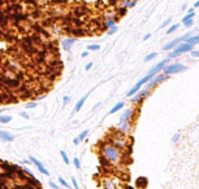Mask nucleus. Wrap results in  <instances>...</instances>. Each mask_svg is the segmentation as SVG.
Here are the masks:
<instances>
[{
	"mask_svg": "<svg viewBox=\"0 0 199 189\" xmlns=\"http://www.w3.org/2000/svg\"><path fill=\"white\" fill-rule=\"evenodd\" d=\"M126 9H128V8H126V7H122V8H120V9H118V13H120V14H125V13H126Z\"/></svg>",
	"mask_w": 199,
	"mask_h": 189,
	"instance_id": "58836bf2",
	"label": "nucleus"
},
{
	"mask_svg": "<svg viewBox=\"0 0 199 189\" xmlns=\"http://www.w3.org/2000/svg\"><path fill=\"white\" fill-rule=\"evenodd\" d=\"M191 35H193V34H191V33H186L185 35L180 36V38H176V39H173V40H170L168 44H165V45L163 47V49H164V51H173V49H174L178 45V44H180V43H183V41H186L189 38H190Z\"/></svg>",
	"mask_w": 199,
	"mask_h": 189,
	"instance_id": "39448f33",
	"label": "nucleus"
},
{
	"mask_svg": "<svg viewBox=\"0 0 199 189\" xmlns=\"http://www.w3.org/2000/svg\"><path fill=\"white\" fill-rule=\"evenodd\" d=\"M168 78H169V75H164V74H161V75H156L155 78H152L151 80H150L148 83H147V89H151V88H154V87H156L159 83H161V82H164V80H167Z\"/></svg>",
	"mask_w": 199,
	"mask_h": 189,
	"instance_id": "423d86ee",
	"label": "nucleus"
},
{
	"mask_svg": "<svg viewBox=\"0 0 199 189\" xmlns=\"http://www.w3.org/2000/svg\"><path fill=\"white\" fill-rule=\"evenodd\" d=\"M156 56H157V53H155V52H152V53L147 54V56L144 57V62H150V61H152V60H154Z\"/></svg>",
	"mask_w": 199,
	"mask_h": 189,
	"instance_id": "b1692460",
	"label": "nucleus"
},
{
	"mask_svg": "<svg viewBox=\"0 0 199 189\" xmlns=\"http://www.w3.org/2000/svg\"><path fill=\"white\" fill-rule=\"evenodd\" d=\"M150 38H151V34H146V35H144V36H143V40H144V41H146V40H148V39H150Z\"/></svg>",
	"mask_w": 199,
	"mask_h": 189,
	"instance_id": "79ce46f5",
	"label": "nucleus"
},
{
	"mask_svg": "<svg viewBox=\"0 0 199 189\" xmlns=\"http://www.w3.org/2000/svg\"><path fill=\"white\" fill-rule=\"evenodd\" d=\"M180 140V133H174L172 137V142H177Z\"/></svg>",
	"mask_w": 199,
	"mask_h": 189,
	"instance_id": "f704fd0d",
	"label": "nucleus"
},
{
	"mask_svg": "<svg viewBox=\"0 0 199 189\" xmlns=\"http://www.w3.org/2000/svg\"><path fill=\"white\" fill-rule=\"evenodd\" d=\"M73 165H74V167H76L77 170H79V168H81V162H79V159L77 157L73 159Z\"/></svg>",
	"mask_w": 199,
	"mask_h": 189,
	"instance_id": "cd10ccee",
	"label": "nucleus"
},
{
	"mask_svg": "<svg viewBox=\"0 0 199 189\" xmlns=\"http://www.w3.org/2000/svg\"><path fill=\"white\" fill-rule=\"evenodd\" d=\"M193 25H194V18H191V20H189V21H186V22H183V26H185V27H191Z\"/></svg>",
	"mask_w": 199,
	"mask_h": 189,
	"instance_id": "7c9ffc66",
	"label": "nucleus"
},
{
	"mask_svg": "<svg viewBox=\"0 0 199 189\" xmlns=\"http://www.w3.org/2000/svg\"><path fill=\"white\" fill-rule=\"evenodd\" d=\"M87 135H89V129H85V131H82L81 133L78 135V140H79V141H83V140L87 137Z\"/></svg>",
	"mask_w": 199,
	"mask_h": 189,
	"instance_id": "5701e85b",
	"label": "nucleus"
},
{
	"mask_svg": "<svg viewBox=\"0 0 199 189\" xmlns=\"http://www.w3.org/2000/svg\"><path fill=\"white\" fill-rule=\"evenodd\" d=\"M76 41V38L74 36H69V38H66V39H64L63 41H61V45H63V48L65 49L66 52H69L72 49V47H73V43Z\"/></svg>",
	"mask_w": 199,
	"mask_h": 189,
	"instance_id": "9d476101",
	"label": "nucleus"
},
{
	"mask_svg": "<svg viewBox=\"0 0 199 189\" xmlns=\"http://www.w3.org/2000/svg\"><path fill=\"white\" fill-rule=\"evenodd\" d=\"M126 189H133V188H131V186H126Z\"/></svg>",
	"mask_w": 199,
	"mask_h": 189,
	"instance_id": "8fccbe9b",
	"label": "nucleus"
},
{
	"mask_svg": "<svg viewBox=\"0 0 199 189\" xmlns=\"http://www.w3.org/2000/svg\"><path fill=\"white\" fill-rule=\"evenodd\" d=\"M59 181H60V184H61L63 186H65V188H68V189H72L70 185H69V183H68V181H66L64 177H59Z\"/></svg>",
	"mask_w": 199,
	"mask_h": 189,
	"instance_id": "a878e982",
	"label": "nucleus"
},
{
	"mask_svg": "<svg viewBox=\"0 0 199 189\" xmlns=\"http://www.w3.org/2000/svg\"><path fill=\"white\" fill-rule=\"evenodd\" d=\"M178 27H180V25H178V23H174V25H170L169 27L167 28V34H168V35H170L172 33L177 31V30H178Z\"/></svg>",
	"mask_w": 199,
	"mask_h": 189,
	"instance_id": "a211bd4d",
	"label": "nucleus"
},
{
	"mask_svg": "<svg viewBox=\"0 0 199 189\" xmlns=\"http://www.w3.org/2000/svg\"><path fill=\"white\" fill-rule=\"evenodd\" d=\"M60 155H61V158H63V161H64V163H65V165H70V161H69V157H68V154H66V152L61 150Z\"/></svg>",
	"mask_w": 199,
	"mask_h": 189,
	"instance_id": "aec40b11",
	"label": "nucleus"
},
{
	"mask_svg": "<svg viewBox=\"0 0 199 189\" xmlns=\"http://www.w3.org/2000/svg\"><path fill=\"white\" fill-rule=\"evenodd\" d=\"M181 9H182V10H186V9H187V5H186V4H183L182 7H181Z\"/></svg>",
	"mask_w": 199,
	"mask_h": 189,
	"instance_id": "a18cd8bd",
	"label": "nucleus"
},
{
	"mask_svg": "<svg viewBox=\"0 0 199 189\" xmlns=\"http://www.w3.org/2000/svg\"><path fill=\"white\" fill-rule=\"evenodd\" d=\"M194 12V8H190V9H187V13H193Z\"/></svg>",
	"mask_w": 199,
	"mask_h": 189,
	"instance_id": "de8ad7c7",
	"label": "nucleus"
},
{
	"mask_svg": "<svg viewBox=\"0 0 199 189\" xmlns=\"http://www.w3.org/2000/svg\"><path fill=\"white\" fill-rule=\"evenodd\" d=\"M90 54V51H85V52H82V54H81V57L82 58H86L87 56Z\"/></svg>",
	"mask_w": 199,
	"mask_h": 189,
	"instance_id": "a19ab883",
	"label": "nucleus"
},
{
	"mask_svg": "<svg viewBox=\"0 0 199 189\" xmlns=\"http://www.w3.org/2000/svg\"><path fill=\"white\" fill-rule=\"evenodd\" d=\"M195 17V12H193V13H187V14L185 16V17L182 18V21H181V22H186V21H189V20H191V18H194Z\"/></svg>",
	"mask_w": 199,
	"mask_h": 189,
	"instance_id": "393cba45",
	"label": "nucleus"
},
{
	"mask_svg": "<svg viewBox=\"0 0 199 189\" xmlns=\"http://www.w3.org/2000/svg\"><path fill=\"white\" fill-rule=\"evenodd\" d=\"M100 105H102V104H96V105H95V106H94V109H92V110H96V109H98V108H99V106H100Z\"/></svg>",
	"mask_w": 199,
	"mask_h": 189,
	"instance_id": "49530a36",
	"label": "nucleus"
},
{
	"mask_svg": "<svg viewBox=\"0 0 199 189\" xmlns=\"http://www.w3.org/2000/svg\"><path fill=\"white\" fill-rule=\"evenodd\" d=\"M69 102H70V97H69V96H64V98H63V104H64V105H68Z\"/></svg>",
	"mask_w": 199,
	"mask_h": 189,
	"instance_id": "72a5a7b5",
	"label": "nucleus"
},
{
	"mask_svg": "<svg viewBox=\"0 0 199 189\" xmlns=\"http://www.w3.org/2000/svg\"><path fill=\"white\" fill-rule=\"evenodd\" d=\"M86 100H87V95H85L82 98H79L78 102H77V104H76V106H74V113H78V111L81 110L82 106H83V104L86 102Z\"/></svg>",
	"mask_w": 199,
	"mask_h": 189,
	"instance_id": "f8f14e48",
	"label": "nucleus"
},
{
	"mask_svg": "<svg viewBox=\"0 0 199 189\" xmlns=\"http://www.w3.org/2000/svg\"><path fill=\"white\" fill-rule=\"evenodd\" d=\"M133 109H126L124 114L120 117V123H118V129L122 132H128L130 129V119L133 118Z\"/></svg>",
	"mask_w": 199,
	"mask_h": 189,
	"instance_id": "f03ea898",
	"label": "nucleus"
},
{
	"mask_svg": "<svg viewBox=\"0 0 199 189\" xmlns=\"http://www.w3.org/2000/svg\"><path fill=\"white\" fill-rule=\"evenodd\" d=\"M193 49H194L193 44L183 41V43H180L174 49H173L172 52H170L169 56H168V58H169V60L170 58H177V57H180L182 53H187V52H191Z\"/></svg>",
	"mask_w": 199,
	"mask_h": 189,
	"instance_id": "7ed1b4c3",
	"label": "nucleus"
},
{
	"mask_svg": "<svg viewBox=\"0 0 199 189\" xmlns=\"http://www.w3.org/2000/svg\"><path fill=\"white\" fill-rule=\"evenodd\" d=\"M147 179L146 177H143V176H141V177H138L137 179V181H135V185L138 186V188H141V189H144L147 186Z\"/></svg>",
	"mask_w": 199,
	"mask_h": 189,
	"instance_id": "4468645a",
	"label": "nucleus"
},
{
	"mask_svg": "<svg viewBox=\"0 0 199 189\" xmlns=\"http://www.w3.org/2000/svg\"><path fill=\"white\" fill-rule=\"evenodd\" d=\"M148 92H150V89H143V91H139L137 95H134L133 97H130L131 98V102L133 104H138V102H141L143 98H146L147 97V95H148Z\"/></svg>",
	"mask_w": 199,
	"mask_h": 189,
	"instance_id": "1a4fd4ad",
	"label": "nucleus"
},
{
	"mask_svg": "<svg viewBox=\"0 0 199 189\" xmlns=\"http://www.w3.org/2000/svg\"><path fill=\"white\" fill-rule=\"evenodd\" d=\"M70 33L74 34V38H77V36H83V35H86V30H85V28H81V27L70 28Z\"/></svg>",
	"mask_w": 199,
	"mask_h": 189,
	"instance_id": "ddd939ff",
	"label": "nucleus"
},
{
	"mask_svg": "<svg viewBox=\"0 0 199 189\" xmlns=\"http://www.w3.org/2000/svg\"><path fill=\"white\" fill-rule=\"evenodd\" d=\"M37 105H38L37 102H27L26 105H25V108L26 109H35L37 108Z\"/></svg>",
	"mask_w": 199,
	"mask_h": 189,
	"instance_id": "c756f323",
	"label": "nucleus"
},
{
	"mask_svg": "<svg viewBox=\"0 0 199 189\" xmlns=\"http://www.w3.org/2000/svg\"><path fill=\"white\" fill-rule=\"evenodd\" d=\"M195 8H199V0L196 3H194V9H195Z\"/></svg>",
	"mask_w": 199,
	"mask_h": 189,
	"instance_id": "c03bdc74",
	"label": "nucleus"
},
{
	"mask_svg": "<svg viewBox=\"0 0 199 189\" xmlns=\"http://www.w3.org/2000/svg\"><path fill=\"white\" fill-rule=\"evenodd\" d=\"M20 115H21L24 119H29L30 118V115L27 113H25V111H21V113H20Z\"/></svg>",
	"mask_w": 199,
	"mask_h": 189,
	"instance_id": "4c0bfd02",
	"label": "nucleus"
},
{
	"mask_svg": "<svg viewBox=\"0 0 199 189\" xmlns=\"http://www.w3.org/2000/svg\"><path fill=\"white\" fill-rule=\"evenodd\" d=\"M12 121V117L11 115H0V123H9V122Z\"/></svg>",
	"mask_w": 199,
	"mask_h": 189,
	"instance_id": "412c9836",
	"label": "nucleus"
},
{
	"mask_svg": "<svg viewBox=\"0 0 199 189\" xmlns=\"http://www.w3.org/2000/svg\"><path fill=\"white\" fill-rule=\"evenodd\" d=\"M72 183H73V186H74V189H81V188H79V185H78V183H77V180H76V179H72Z\"/></svg>",
	"mask_w": 199,
	"mask_h": 189,
	"instance_id": "e433bc0d",
	"label": "nucleus"
},
{
	"mask_svg": "<svg viewBox=\"0 0 199 189\" xmlns=\"http://www.w3.org/2000/svg\"><path fill=\"white\" fill-rule=\"evenodd\" d=\"M186 69H187V67H186L183 64L174 62V64L167 65V66L164 67V70H163V74H164V75H169V77H170V75H173V74H178V72L185 71Z\"/></svg>",
	"mask_w": 199,
	"mask_h": 189,
	"instance_id": "20e7f679",
	"label": "nucleus"
},
{
	"mask_svg": "<svg viewBox=\"0 0 199 189\" xmlns=\"http://www.w3.org/2000/svg\"><path fill=\"white\" fill-rule=\"evenodd\" d=\"M100 155H103L111 165H117V163H120L122 161L121 150L111 141L104 142L100 146Z\"/></svg>",
	"mask_w": 199,
	"mask_h": 189,
	"instance_id": "f257e3e1",
	"label": "nucleus"
},
{
	"mask_svg": "<svg viewBox=\"0 0 199 189\" xmlns=\"http://www.w3.org/2000/svg\"><path fill=\"white\" fill-rule=\"evenodd\" d=\"M124 105H125V104H124L122 101H120V102H117V104H116V105L113 106V108L109 110V114H115V113H117V111H120L121 109L124 108Z\"/></svg>",
	"mask_w": 199,
	"mask_h": 189,
	"instance_id": "2eb2a0df",
	"label": "nucleus"
},
{
	"mask_svg": "<svg viewBox=\"0 0 199 189\" xmlns=\"http://www.w3.org/2000/svg\"><path fill=\"white\" fill-rule=\"evenodd\" d=\"M50 186L52 189H60V186H59L56 183H53V181H50Z\"/></svg>",
	"mask_w": 199,
	"mask_h": 189,
	"instance_id": "c9c22d12",
	"label": "nucleus"
},
{
	"mask_svg": "<svg viewBox=\"0 0 199 189\" xmlns=\"http://www.w3.org/2000/svg\"><path fill=\"white\" fill-rule=\"evenodd\" d=\"M99 49H100V45H99V44H89V45H87V51L95 52V51H99Z\"/></svg>",
	"mask_w": 199,
	"mask_h": 189,
	"instance_id": "4be33fe9",
	"label": "nucleus"
},
{
	"mask_svg": "<svg viewBox=\"0 0 199 189\" xmlns=\"http://www.w3.org/2000/svg\"><path fill=\"white\" fill-rule=\"evenodd\" d=\"M113 26H116V20H107L104 22V25H103V27L104 28H111V27H113Z\"/></svg>",
	"mask_w": 199,
	"mask_h": 189,
	"instance_id": "6ab92c4d",
	"label": "nucleus"
},
{
	"mask_svg": "<svg viewBox=\"0 0 199 189\" xmlns=\"http://www.w3.org/2000/svg\"><path fill=\"white\" fill-rule=\"evenodd\" d=\"M170 22H172V18H170V17H169V18H167V20H165L164 22H163L161 25H160V27H159V28H164V27H167V26H169V25H170Z\"/></svg>",
	"mask_w": 199,
	"mask_h": 189,
	"instance_id": "bb28decb",
	"label": "nucleus"
},
{
	"mask_svg": "<svg viewBox=\"0 0 199 189\" xmlns=\"http://www.w3.org/2000/svg\"><path fill=\"white\" fill-rule=\"evenodd\" d=\"M29 159H30V162H31V163H34L35 167L39 170L40 173H43V175H46V176H50V171H48L47 168L44 167V165H43L40 161H38L35 157H29Z\"/></svg>",
	"mask_w": 199,
	"mask_h": 189,
	"instance_id": "0eeeda50",
	"label": "nucleus"
},
{
	"mask_svg": "<svg viewBox=\"0 0 199 189\" xmlns=\"http://www.w3.org/2000/svg\"><path fill=\"white\" fill-rule=\"evenodd\" d=\"M190 54L194 58H199V49H193V51L190 52Z\"/></svg>",
	"mask_w": 199,
	"mask_h": 189,
	"instance_id": "c85d7f7f",
	"label": "nucleus"
},
{
	"mask_svg": "<svg viewBox=\"0 0 199 189\" xmlns=\"http://www.w3.org/2000/svg\"><path fill=\"white\" fill-rule=\"evenodd\" d=\"M186 43H190V44H193V45L199 44V35H198V34H196V35H191L190 38L186 40Z\"/></svg>",
	"mask_w": 199,
	"mask_h": 189,
	"instance_id": "dca6fc26",
	"label": "nucleus"
},
{
	"mask_svg": "<svg viewBox=\"0 0 199 189\" xmlns=\"http://www.w3.org/2000/svg\"><path fill=\"white\" fill-rule=\"evenodd\" d=\"M104 188L105 189H116V185L112 181V179H107V180L104 181Z\"/></svg>",
	"mask_w": 199,
	"mask_h": 189,
	"instance_id": "f3484780",
	"label": "nucleus"
},
{
	"mask_svg": "<svg viewBox=\"0 0 199 189\" xmlns=\"http://www.w3.org/2000/svg\"><path fill=\"white\" fill-rule=\"evenodd\" d=\"M79 142H81V141L78 140V137H76V139L73 140V144H74V145H79Z\"/></svg>",
	"mask_w": 199,
	"mask_h": 189,
	"instance_id": "37998d69",
	"label": "nucleus"
},
{
	"mask_svg": "<svg viewBox=\"0 0 199 189\" xmlns=\"http://www.w3.org/2000/svg\"><path fill=\"white\" fill-rule=\"evenodd\" d=\"M0 139L3 140V141H8V142H11V141H13V140H14V136H13V135H11L9 132H7V131H1V129H0Z\"/></svg>",
	"mask_w": 199,
	"mask_h": 189,
	"instance_id": "9b49d317",
	"label": "nucleus"
},
{
	"mask_svg": "<svg viewBox=\"0 0 199 189\" xmlns=\"http://www.w3.org/2000/svg\"><path fill=\"white\" fill-rule=\"evenodd\" d=\"M169 62V58H165V60H163V61H160L159 64H156V65H154V66L150 69V71L148 72H152V74H155V75H157L160 71H163L164 70V67L167 66V64Z\"/></svg>",
	"mask_w": 199,
	"mask_h": 189,
	"instance_id": "6e6552de",
	"label": "nucleus"
},
{
	"mask_svg": "<svg viewBox=\"0 0 199 189\" xmlns=\"http://www.w3.org/2000/svg\"><path fill=\"white\" fill-rule=\"evenodd\" d=\"M118 28H117V26H113V27H111V28H108V35H113V34L116 33V31H117Z\"/></svg>",
	"mask_w": 199,
	"mask_h": 189,
	"instance_id": "2f4dec72",
	"label": "nucleus"
},
{
	"mask_svg": "<svg viewBox=\"0 0 199 189\" xmlns=\"http://www.w3.org/2000/svg\"><path fill=\"white\" fill-rule=\"evenodd\" d=\"M4 110H5V109H0V114L3 113V111H4Z\"/></svg>",
	"mask_w": 199,
	"mask_h": 189,
	"instance_id": "09e8293b",
	"label": "nucleus"
},
{
	"mask_svg": "<svg viewBox=\"0 0 199 189\" xmlns=\"http://www.w3.org/2000/svg\"><path fill=\"white\" fill-rule=\"evenodd\" d=\"M91 67H92V62H87V65L85 66V70H86V71H89Z\"/></svg>",
	"mask_w": 199,
	"mask_h": 189,
	"instance_id": "ea45409f",
	"label": "nucleus"
},
{
	"mask_svg": "<svg viewBox=\"0 0 199 189\" xmlns=\"http://www.w3.org/2000/svg\"><path fill=\"white\" fill-rule=\"evenodd\" d=\"M137 5V0H129V4H128V8H134Z\"/></svg>",
	"mask_w": 199,
	"mask_h": 189,
	"instance_id": "473e14b6",
	"label": "nucleus"
},
{
	"mask_svg": "<svg viewBox=\"0 0 199 189\" xmlns=\"http://www.w3.org/2000/svg\"><path fill=\"white\" fill-rule=\"evenodd\" d=\"M198 35H199V30H198Z\"/></svg>",
	"mask_w": 199,
	"mask_h": 189,
	"instance_id": "3c124183",
	"label": "nucleus"
}]
</instances>
